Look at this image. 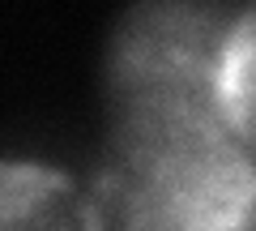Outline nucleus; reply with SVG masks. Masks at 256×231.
Here are the masks:
<instances>
[{"mask_svg": "<svg viewBox=\"0 0 256 231\" xmlns=\"http://www.w3.org/2000/svg\"><path fill=\"white\" fill-rule=\"evenodd\" d=\"M94 197L111 231H256V154L222 111H111Z\"/></svg>", "mask_w": 256, "mask_h": 231, "instance_id": "1", "label": "nucleus"}, {"mask_svg": "<svg viewBox=\"0 0 256 231\" xmlns=\"http://www.w3.org/2000/svg\"><path fill=\"white\" fill-rule=\"evenodd\" d=\"M239 9L226 0H132L107 47V116L141 107L218 111Z\"/></svg>", "mask_w": 256, "mask_h": 231, "instance_id": "2", "label": "nucleus"}, {"mask_svg": "<svg viewBox=\"0 0 256 231\" xmlns=\"http://www.w3.org/2000/svg\"><path fill=\"white\" fill-rule=\"evenodd\" d=\"M0 231H111L94 188L47 163H0Z\"/></svg>", "mask_w": 256, "mask_h": 231, "instance_id": "3", "label": "nucleus"}, {"mask_svg": "<svg viewBox=\"0 0 256 231\" xmlns=\"http://www.w3.org/2000/svg\"><path fill=\"white\" fill-rule=\"evenodd\" d=\"M218 111L230 124V133L256 154V0L239 9L230 30L218 82Z\"/></svg>", "mask_w": 256, "mask_h": 231, "instance_id": "4", "label": "nucleus"}]
</instances>
